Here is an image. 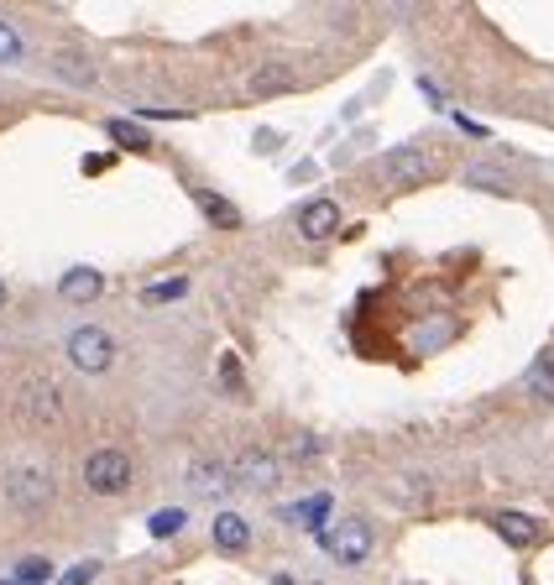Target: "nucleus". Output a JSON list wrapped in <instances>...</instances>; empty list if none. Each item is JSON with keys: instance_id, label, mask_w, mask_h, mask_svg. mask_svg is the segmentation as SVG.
<instances>
[{"instance_id": "nucleus-21", "label": "nucleus", "mask_w": 554, "mask_h": 585, "mask_svg": "<svg viewBox=\"0 0 554 585\" xmlns=\"http://www.w3.org/2000/svg\"><path fill=\"white\" fill-rule=\"evenodd\" d=\"M16 580H21V585H48V580H53V559H48V554H27V559L16 565Z\"/></svg>"}, {"instance_id": "nucleus-29", "label": "nucleus", "mask_w": 554, "mask_h": 585, "mask_svg": "<svg viewBox=\"0 0 554 585\" xmlns=\"http://www.w3.org/2000/svg\"><path fill=\"white\" fill-rule=\"evenodd\" d=\"M0 585H11V580H0Z\"/></svg>"}, {"instance_id": "nucleus-7", "label": "nucleus", "mask_w": 554, "mask_h": 585, "mask_svg": "<svg viewBox=\"0 0 554 585\" xmlns=\"http://www.w3.org/2000/svg\"><path fill=\"white\" fill-rule=\"evenodd\" d=\"M183 486H189L194 497L215 502V497H230V491H236V476H230V460L199 455V460H189V471H183Z\"/></svg>"}, {"instance_id": "nucleus-11", "label": "nucleus", "mask_w": 554, "mask_h": 585, "mask_svg": "<svg viewBox=\"0 0 554 585\" xmlns=\"http://www.w3.org/2000/svg\"><path fill=\"white\" fill-rule=\"evenodd\" d=\"M48 74H53L63 89H79V95L100 89V68L89 63L84 53H53V58H48Z\"/></svg>"}, {"instance_id": "nucleus-10", "label": "nucleus", "mask_w": 554, "mask_h": 585, "mask_svg": "<svg viewBox=\"0 0 554 585\" xmlns=\"http://www.w3.org/2000/svg\"><path fill=\"white\" fill-rule=\"evenodd\" d=\"M58 298L74 303V309H84V303H100L105 298V272L100 267H68L58 277Z\"/></svg>"}, {"instance_id": "nucleus-5", "label": "nucleus", "mask_w": 554, "mask_h": 585, "mask_svg": "<svg viewBox=\"0 0 554 585\" xmlns=\"http://www.w3.org/2000/svg\"><path fill=\"white\" fill-rule=\"evenodd\" d=\"M16 413L27 418L32 429H53L63 418V387L53 377H27L16 392Z\"/></svg>"}, {"instance_id": "nucleus-1", "label": "nucleus", "mask_w": 554, "mask_h": 585, "mask_svg": "<svg viewBox=\"0 0 554 585\" xmlns=\"http://www.w3.org/2000/svg\"><path fill=\"white\" fill-rule=\"evenodd\" d=\"M63 356L79 377H110L115 361H121V345H115V335L105 324H74L63 340Z\"/></svg>"}, {"instance_id": "nucleus-25", "label": "nucleus", "mask_w": 554, "mask_h": 585, "mask_svg": "<svg viewBox=\"0 0 554 585\" xmlns=\"http://www.w3.org/2000/svg\"><path fill=\"white\" fill-rule=\"evenodd\" d=\"M95 575H100V559H84V565H74V570L63 575V585H89Z\"/></svg>"}, {"instance_id": "nucleus-24", "label": "nucleus", "mask_w": 554, "mask_h": 585, "mask_svg": "<svg viewBox=\"0 0 554 585\" xmlns=\"http://www.w3.org/2000/svg\"><path fill=\"white\" fill-rule=\"evenodd\" d=\"M136 115H142V121H194V110H168V105H142V110H136Z\"/></svg>"}, {"instance_id": "nucleus-12", "label": "nucleus", "mask_w": 554, "mask_h": 585, "mask_svg": "<svg viewBox=\"0 0 554 585\" xmlns=\"http://www.w3.org/2000/svg\"><path fill=\"white\" fill-rule=\"evenodd\" d=\"M288 89H298V68L293 63H262L257 74L246 79L251 100H272V95H288Z\"/></svg>"}, {"instance_id": "nucleus-8", "label": "nucleus", "mask_w": 554, "mask_h": 585, "mask_svg": "<svg viewBox=\"0 0 554 585\" xmlns=\"http://www.w3.org/2000/svg\"><path fill=\"white\" fill-rule=\"evenodd\" d=\"M293 225H298V236H304V241H335V230H340V199H325V194L304 199V204H298V215H293Z\"/></svg>"}, {"instance_id": "nucleus-28", "label": "nucleus", "mask_w": 554, "mask_h": 585, "mask_svg": "<svg viewBox=\"0 0 554 585\" xmlns=\"http://www.w3.org/2000/svg\"><path fill=\"white\" fill-rule=\"evenodd\" d=\"M267 585H298V580H293V575H272Z\"/></svg>"}, {"instance_id": "nucleus-15", "label": "nucleus", "mask_w": 554, "mask_h": 585, "mask_svg": "<svg viewBox=\"0 0 554 585\" xmlns=\"http://www.w3.org/2000/svg\"><path fill=\"white\" fill-rule=\"evenodd\" d=\"M194 204H199V215L210 220V225H220V230H241V209L230 204L220 189H194Z\"/></svg>"}, {"instance_id": "nucleus-27", "label": "nucleus", "mask_w": 554, "mask_h": 585, "mask_svg": "<svg viewBox=\"0 0 554 585\" xmlns=\"http://www.w3.org/2000/svg\"><path fill=\"white\" fill-rule=\"evenodd\" d=\"M6 303H11V288H6V277H0V309H6Z\"/></svg>"}, {"instance_id": "nucleus-6", "label": "nucleus", "mask_w": 554, "mask_h": 585, "mask_svg": "<svg viewBox=\"0 0 554 585\" xmlns=\"http://www.w3.org/2000/svg\"><path fill=\"white\" fill-rule=\"evenodd\" d=\"M230 476H236L241 491H277V481H283V460H277L272 450H262V444H246V450L230 460Z\"/></svg>"}, {"instance_id": "nucleus-22", "label": "nucleus", "mask_w": 554, "mask_h": 585, "mask_svg": "<svg viewBox=\"0 0 554 585\" xmlns=\"http://www.w3.org/2000/svg\"><path fill=\"white\" fill-rule=\"evenodd\" d=\"M183 523H189V512L183 507H163V512H152V538H173V533H183Z\"/></svg>"}, {"instance_id": "nucleus-16", "label": "nucleus", "mask_w": 554, "mask_h": 585, "mask_svg": "<svg viewBox=\"0 0 554 585\" xmlns=\"http://www.w3.org/2000/svg\"><path fill=\"white\" fill-rule=\"evenodd\" d=\"M466 189H487L497 199H513L518 183L507 178V173H497V168H487V162H476V168H466Z\"/></svg>"}, {"instance_id": "nucleus-14", "label": "nucleus", "mask_w": 554, "mask_h": 585, "mask_svg": "<svg viewBox=\"0 0 554 585\" xmlns=\"http://www.w3.org/2000/svg\"><path fill=\"white\" fill-rule=\"evenodd\" d=\"M105 131H110V142L121 147V152H136V157L157 152L152 131H147V126H136V121H126V115H105Z\"/></svg>"}, {"instance_id": "nucleus-17", "label": "nucleus", "mask_w": 554, "mask_h": 585, "mask_svg": "<svg viewBox=\"0 0 554 585\" xmlns=\"http://www.w3.org/2000/svg\"><path fill=\"white\" fill-rule=\"evenodd\" d=\"M528 397H534V403H554V356H544L534 371H528Z\"/></svg>"}, {"instance_id": "nucleus-20", "label": "nucleus", "mask_w": 554, "mask_h": 585, "mask_svg": "<svg viewBox=\"0 0 554 585\" xmlns=\"http://www.w3.org/2000/svg\"><path fill=\"white\" fill-rule=\"evenodd\" d=\"M21 58H27V37H21L11 21H0V68H16Z\"/></svg>"}, {"instance_id": "nucleus-19", "label": "nucleus", "mask_w": 554, "mask_h": 585, "mask_svg": "<svg viewBox=\"0 0 554 585\" xmlns=\"http://www.w3.org/2000/svg\"><path fill=\"white\" fill-rule=\"evenodd\" d=\"M419 147H398V152H387L382 157V178H408V173H419Z\"/></svg>"}, {"instance_id": "nucleus-26", "label": "nucleus", "mask_w": 554, "mask_h": 585, "mask_svg": "<svg viewBox=\"0 0 554 585\" xmlns=\"http://www.w3.org/2000/svg\"><path fill=\"white\" fill-rule=\"evenodd\" d=\"M325 455V444H319L314 434H304V439H293V460H319Z\"/></svg>"}, {"instance_id": "nucleus-13", "label": "nucleus", "mask_w": 554, "mask_h": 585, "mask_svg": "<svg viewBox=\"0 0 554 585\" xmlns=\"http://www.w3.org/2000/svg\"><path fill=\"white\" fill-rule=\"evenodd\" d=\"M210 544H215L220 554H246V549H251V523L241 518V512H215Z\"/></svg>"}, {"instance_id": "nucleus-9", "label": "nucleus", "mask_w": 554, "mask_h": 585, "mask_svg": "<svg viewBox=\"0 0 554 585\" xmlns=\"http://www.w3.org/2000/svg\"><path fill=\"white\" fill-rule=\"evenodd\" d=\"M492 528L502 533V544H507V549H539L544 538H549L544 518H534V512H497Z\"/></svg>"}, {"instance_id": "nucleus-18", "label": "nucleus", "mask_w": 554, "mask_h": 585, "mask_svg": "<svg viewBox=\"0 0 554 585\" xmlns=\"http://www.w3.org/2000/svg\"><path fill=\"white\" fill-rule=\"evenodd\" d=\"M189 277H163V283H152L142 288V303H178V298H189Z\"/></svg>"}, {"instance_id": "nucleus-3", "label": "nucleus", "mask_w": 554, "mask_h": 585, "mask_svg": "<svg viewBox=\"0 0 554 585\" xmlns=\"http://www.w3.org/2000/svg\"><path fill=\"white\" fill-rule=\"evenodd\" d=\"M0 491H6V507L11 512H21V518H37V512L53 507L58 481H53V471H42V465H11L6 481H0Z\"/></svg>"}, {"instance_id": "nucleus-23", "label": "nucleus", "mask_w": 554, "mask_h": 585, "mask_svg": "<svg viewBox=\"0 0 554 585\" xmlns=\"http://www.w3.org/2000/svg\"><path fill=\"white\" fill-rule=\"evenodd\" d=\"M330 512V497H314V502H298V507H288L283 518L288 523H304V528H319V518Z\"/></svg>"}, {"instance_id": "nucleus-4", "label": "nucleus", "mask_w": 554, "mask_h": 585, "mask_svg": "<svg viewBox=\"0 0 554 585\" xmlns=\"http://www.w3.org/2000/svg\"><path fill=\"white\" fill-rule=\"evenodd\" d=\"M319 544H325V554L335 559V565L361 570L366 559H372V549H377V533H372L366 518H340L330 528H319Z\"/></svg>"}, {"instance_id": "nucleus-2", "label": "nucleus", "mask_w": 554, "mask_h": 585, "mask_svg": "<svg viewBox=\"0 0 554 585\" xmlns=\"http://www.w3.org/2000/svg\"><path fill=\"white\" fill-rule=\"evenodd\" d=\"M79 481H84L89 497H126L131 481H136V460L121 450V444H100V450L84 455Z\"/></svg>"}]
</instances>
